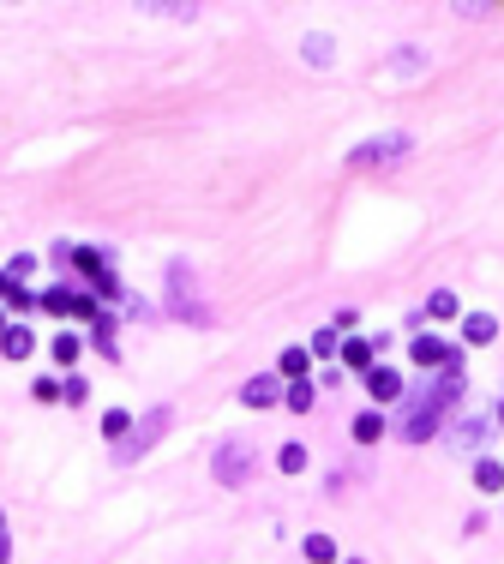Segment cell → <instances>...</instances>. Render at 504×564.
<instances>
[{"instance_id":"1","label":"cell","mask_w":504,"mask_h":564,"mask_svg":"<svg viewBox=\"0 0 504 564\" xmlns=\"http://www.w3.org/2000/svg\"><path fill=\"white\" fill-rule=\"evenodd\" d=\"M462 391H468V373H462V348H450V361L438 366V378L432 385H420L415 403L403 408V420H396V438L403 445H420V438L438 433V420H445L450 403H462Z\"/></svg>"},{"instance_id":"2","label":"cell","mask_w":504,"mask_h":564,"mask_svg":"<svg viewBox=\"0 0 504 564\" xmlns=\"http://www.w3.org/2000/svg\"><path fill=\"white\" fill-rule=\"evenodd\" d=\"M211 475L222 480V487H246V480L259 475V456H252V445L246 438H222L211 456Z\"/></svg>"},{"instance_id":"3","label":"cell","mask_w":504,"mask_h":564,"mask_svg":"<svg viewBox=\"0 0 504 564\" xmlns=\"http://www.w3.org/2000/svg\"><path fill=\"white\" fill-rule=\"evenodd\" d=\"M43 313H55V319H78V324H97L102 319V306L90 301L85 289H72V282H55V289H43Z\"/></svg>"},{"instance_id":"4","label":"cell","mask_w":504,"mask_h":564,"mask_svg":"<svg viewBox=\"0 0 504 564\" xmlns=\"http://www.w3.org/2000/svg\"><path fill=\"white\" fill-rule=\"evenodd\" d=\"M169 420H174V408H150L144 420H132V433H127V438L115 445V463H139L144 450H150V445H157L162 433H169Z\"/></svg>"},{"instance_id":"5","label":"cell","mask_w":504,"mask_h":564,"mask_svg":"<svg viewBox=\"0 0 504 564\" xmlns=\"http://www.w3.org/2000/svg\"><path fill=\"white\" fill-rule=\"evenodd\" d=\"M415 150V132H378V138H366V145L348 150V169H378V162H396Z\"/></svg>"},{"instance_id":"6","label":"cell","mask_w":504,"mask_h":564,"mask_svg":"<svg viewBox=\"0 0 504 564\" xmlns=\"http://www.w3.org/2000/svg\"><path fill=\"white\" fill-rule=\"evenodd\" d=\"M169 313H180L187 324H211L204 301L192 294V271H187V264H169Z\"/></svg>"},{"instance_id":"7","label":"cell","mask_w":504,"mask_h":564,"mask_svg":"<svg viewBox=\"0 0 504 564\" xmlns=\"http://www.w3.org/2000/svg\"><path fill=\"white\" fill-rule=\"evenodd\" d=\"M241 403L246 408H276V403H283V378H276V373H252L241 385Z\"/></svg>"},{"instance_id":"8","label":"cell","mask_w":504,"mask_h":564,"mask_svg":"<svg viewBox=\"0 0 504 564\" xmlns=\"http://www.w3.org/2000/svg\"><path fill=\"white\" fill-rule=\"evenodd\" d=\"M366 396L373 403H396L403 396V373L396 366H366Z\"/></svg>"},{"instance_id":"9","label":"cell","mask_w":504,"mask_h":564,"mask_svg":"<svg viewBox=\"0 0 504 564\" xmlns=\"http://www.w3.org/2000/svg\"><path fill=\"white\" fill-rule=\"evenodd\" d=\"M0 354H6V361H30V354H36V331H30V324H6V331H0Z\"/></svg>"},{"instance_id":"10","label":"cell","mask_w":504,"mask_h":564,"mask_svg":"<svg viewBox=\"0 0 504 564\" xmlns=\"http://www.w3.org/2000/svg\"><path fill=\"white\" fill-rule=\"evenodd\" d=\"M445 361H450V343H445V336H427V331H420V336H415V366H420V373H438Z\"/></svg>"},{"instance_id":"11","label":"cell","mask_w":504,"mask_h":564,"mask_svg":"<svg viewBox=\"0 0 504 564\" xmlns=\"http://www.w3.org/2000/svg\"><path fill=\"white\" fill-rule=\"evenodd\" d=\"M306 373H313V354H306V348H283V354H276V378H288V385H301Z\"/></svg>"},{"instance_id":"12","label":"cell","mask_w":504,"mask_h":564,"mask_svg":"<svg viewBox=\"0 0 504 564\" xmlns=\"http://www.w3.org/2000/svg\"><path fill=\"white\" fill-rule=\"evenodd\" d=\"M48 354H55V366H78V361H85V336H78V331H60L55 343H48Z\"/></svg>"},{"instance_id":"13","label":"cell","mask_w":504,"mask_h":564,"mask_svg":"<svg viewBox=\"0 0 504 564\" xmlns=\"http://www.w3.org/2000/svg\"><path fill=\"white\" fill-rule=\"evenodd\" d=\"M492 336H499V319H492V313H468V319H462V343H492Z\"/></svg>"},{"instance_id":"14","label":"cell","mask_w":504,"mask_h":564,"mask_svg":"<svg viewBox=\"0 0 504 564\" xmlns=\"http://www.w3.org/2000/svg\"><path fill=\"white\" fill-rule=\"evenodd\" d=\"M348 433H355V445H378V438H385V415H378V408H366V415H355V426H348Z\"/></svg>"},{"instance_id":"15","label":"cell","mask_w":504,"mask_h":564,"mask_svg":"<svg viewBox=\"0 0 504 564\" xmlns=\"http://www.w3.org/2000/svg\"><path fill=\"white\" fill-rule=\"evenodd\" d=\"M301 55L313 60V67H331V60H336V43L324 36V30H313V36H301Z\"/></svg>"},{"instance_id":"16","label":"cell","mask_w":504,"mask_h":564,"mask_svg":"<svg viewBox=\"0 0 504 564\" xmlns=\"http://www.w3.org/2000/svg\"><path fill=\"white\" fill-rule=\"evenodd\" d=\"M301 552H306V564H336V559H343L331 535H306V540H301Z\"/></svg>"},{"instance_id":"17","label":"cell","mask_w":504,"mask_h":564,"mask_svg":"<svg viewBox=\"0 0 504 564\" xmlns=\"http://www.w3.org/2000/svg\"><path fill=\"white\" fill-rule=\"evenodd\" d=\"M336 354H343L348 373H366V366H373V343H360V336H348V343L336 348Z\"/></svg>"},{"instance_id":"18","label":"cell","mask_w":504,"mask_h":564,"mask_svg":"<svg viewBox=\"0 0 504 564\" xmlns=\"http://www.w3.org/2000/svg\"><path fill=\"white\" fill-rule=\"evenodd\" d=\"M475 487L480 492H504V463H499V456H480V463H475Z\"/></svg>"},{"instance_id":"19","label":"cell","mask_w":504,"mask_h":564,"mask_svg":"<svg viewBox=\"0 0 504 564\" xmlns=\"http://www.w3.org/2000/svg\"><path fill=\"white\" fill-rule=\"evenodd\" d=\"M427 319H438V324H445V319H462L457 294H450V289H432V301H427Z\"/></svg>"},{"instance_id":"20","label":"cell","mask_w":504,"mask_h":564,"mask_svg":"<svg viewBox=\"0 0 504 564\" xmlns=\"http://www.w3.org/2000/svg\"><path fill=\"white\" fill-rule=\"evenodd\" d=\"M127 433H132V408H108V415H102V438H115V445H120Z\"/></svg>"},{"instance_id":"21","label":"cell","mask_w":504,"mask_h":564,"mask_svg":"<svg viewBox=\"0 0 504 564\" xmlns=\"http://www.w3.org/2000/svg\"><path fill=\"white\" fill-rule=\"evenodd\" d=\"M60 403H72V408H78V403H90V378H85V373L60 378Z\"/></svg>"},{"instance_id":"22","label":"cell","mask_w":504,"mask_h":564,"mask_svg":"<svg viewBox=\"0 0 504 564\" xmlns=\"http://www.w3.org/2000/svg\"><path fill=\"white\" fill-rule=\"evenodd\" d=\"M336 348H343V336H336V331H313V343H306V354H313V361H331Z\"/></svg>"},{"instance_id":"23","label":"cell","mask_w":504,"mask_h":564,"mask_svg":"<svg viewBox=\"0 0 504 564\" xmlns=\"http://www.w3.org/2000/svg\"><path fill=\"white\" fill-rule=\"evenodd\" d=\"M276 468L283 475H306V445H283L276 450Z\"/></svg>"},{"instance_id":"24","label":"cell","mask_w":504,"mask_h":564,"mask_svg":"<svg viewBox=\"0 0 504 564\" xmlns=\"http://www.w3.org/2000/svg\"><path fill=\"white\" fill-rule=\"evenodd\" d=\"M390 67H396L403 78H415L420 67H427V55H420V48H396V55H390Z\"/></svg>"},{"instance_id":"25","label":"cell","mask_w":504,"mask_h":564,"mask_svg":"<svg viewBox=\"0 0 504 564\" xmlns=\"http://www.w3.org/2000/svg\"><path fill=\"white\" fill-rule=\"evenodd\" d=\"M6 313H25V319H30V313H43V294H30V289H13V294H6Z\"/></svg>"},{"instance_id":"26","label":"cell","mask_w":504,"mask_h":564,"mask_svg":"<svg viewBox=\"0 0 504 564\" xmlns=\"http://www.w3.org/2000/svg\"><path fill=\"white\" fill-rule=\"evenodd\" d=\"M313 396H318V391H313V385L301 378V385H288V391H283V403L294 408V415H306V408H313Z\"/></svg>"},{"instance_id":"27","label":"cell","mask_w":504,"mask_h":564,"mask_svg":"<svg viewBox=\"0 0 504 564\" xmlns=\"http://www.w3.org/2000/svg\"><path fill=\"white\" fill-rule=\"evenodd\" d=\"M36 271V259H30V252H18V259H6V282H13V289H25V276Z\"/></svg>"},{"instance_id":"28","label":"cell","mask_w":504,"mask_h":564,"mask_svg":"<svg viewBox=\"0 0 504 564\" xmlns=\"http://www.w3.org/2000/svg\"><path fill=\"white\" fill-rule=\"evenodd\" d=\"M480 438H487V420H457V445H468V450H475Z\"/></svg>"},{"instance_id":"29","label":"cell","mask_w":504,"mask_h":564,"mask_svg":"<svg viewBox=\"0 0 504 564\" xmlns=\"http://www.w3.org/2000/svg\"><path fill=\"white\" fill-rule=\"evenodd\" d=\"M36 403H60V378H36Z\"/></svg>"},{"instance_id":"30","label":"cell","mask_w":504,"mask_h":564,"mask_svg":"<svg viewBox=\"0 0 504 564\" xmlns=\"http://www.w3.org/2000/svg\"><path fill=\"white\" fill-rule=\"evenodd\" d=\"M355 324H360V313H355V306H343V313H336V324H331V331H336V336H348V331H355Z\"/></svg>"},{"instance_id":"31","label":"cell","mask_w":504,"mask_h":564,"mask_svg":"<svg viewBox=\"0 0 504 564\" xmlns=\"http://www.w3.org/2000/svg\"><path fill=\"white\" fill-rule=\"evenodd\" d=\"M13 559V535H6V510H0V564Z\"/></svg>"},{"instance_id":"32","label":"cell","mask_w":504,"mask_h":564,"mask_svg":"<svg viewBox=\"0 0 504 564\" xmlns=\"http://www.w3.org/2000/svg\"><path fill=\"white\" fill-rule=\"evenodd\" d=\"M6 294H13V282H6V271H0V301H6Z\"/></svg>"},{"instance_id":"33","label":"cell","mask_w":504,"mask_h":564,"mask_svg":"<svg viewBox=\"0 0 504 564\" xmlns=\"http://www.w3.org/2000/svg\"><path fill=\"white\" fill-rule=\"evenodd\" d=\"M492 420H499V426H504V396H499V415H492Z\"/></svg>"},{"instance_id":"34","label":"cell","mask_w":504,"mask_h":564,"mask_svg":"<svg viewBox=\"0 0 504 564\" xmlns=\"http://www.w3.org/2000/svg\"><path fill=\"white\" fill-rule=\"evenodd\" d=\"M0 331H6V306H0Z\"/></svg>"},{"instance_id":"35","label":"cell","mask_w":504,"mask_h":564,"mask_svg":"<svg viewBox=\"0 0 504 564\" xmlns=\"http://www.w3.org/2000/svg\"><path fill=\"white\" fill-rule=\"evenodd\" d=\"M348 564H366V559H348Z\"/></svg>"}]
</instances>
